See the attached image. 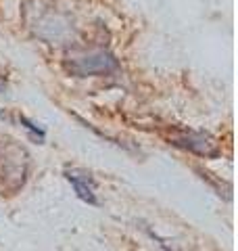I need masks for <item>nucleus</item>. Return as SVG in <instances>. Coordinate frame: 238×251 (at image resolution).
I'll return each mask as SVG.
<instances>
[{
    "label": "nucleus",
    "mask_w": 238,
    "mask_h": 251,
    "mask_svg": "<svg viewBox=\"0 0 238 251\" xmlns=\"http://www.w3.org/2000/svg\"><path fill=\"white\" fill-rule=\"evenodd\" d=\"M169 140L180 149L194 153L198 157H217L221 153V149L217 145V140L207 132H194V130H180L173 132Z\"/></svg>",
    "instance_id": "4"
},
{
    "label": "nucleus",
    "mask_w": 238,
    "mask_h": 251,
    "mask_svg": "<svg viewBox=\"0 0 238 251\" xmlns=\"http://www.w3.org/2000/svg\"><path fill=\"white\" fill-rule=\"evenodd\" d=\"M65 69L75 77L88 75H109L119 69V61L113 52L105 49H90V50H73L67 54Z\"/></svg>",
    "instance_id": "3"
},
{
    "label": "nucleus",
    "mask_w": 238,
    "mask_h": 251,
    "mask_svg": "<svg viewBox=\"0 0 238 251\" xmlns=\"http://www.w3.org/2000/svg\"><path fill=\"white\" fill-rule=\"evenodd\" d=\"M23 17H25L27 27L34 31L38 38L44 42H65L73 34V25L71 19L63 11L54 9L46 0H27L25 9H23Z\"/></svg>",
    "instance_id": "1"
},
{
    "label": "nucleus",
    "mask_w": 238,
    "mask_h": 251,
    "mask_svg": "<svg viewBox=\"0 0 238 251\" xmlns=\"http://www.w3.org/2000/svg\"><path fill=\"white\" fill-rule=\"evenodd\" d=\"M65 178L67 182L73 186V191L79 199L88 205H98V197H96V186H94V180L90 178L88 172L84 170H65Z\"/></svg>",
    "instance_id": "5"
},
{
    "label": "nucleus",
    "mask_w": 238,
    "mask_h": 251,
    "mask_svg": "<svg viewBox=\"0 0 238 251\" xmlns=\"http://www.w3.org/2000/svg\"><path fill=\"white\" fill-rule=\"evenodd\" d=\"M29 174V153L11 136H0V193H19Z\"/></svg>",
    "instance_id": "2"
},
{
    "label": "nucleus",
    "mask_w": 238,
    "mask_h": 251,
    "mask_svg": "<svg viewBox=\"0 0 238 251\" xmlns=\"http://www.w3.org/2000/svg\"><path fill=\"white\" fill-rule=\"evenodd\" d=\"M19 122H21L23 126H25V128H27V130H29V132H31V134H34V136H38L40 140H42V138H44V130H42V128H38V126H36V124H31V122L27 120V117H25V115H21V117H19Z\"/></svg>",
    "instance_id": "6"
}]
</instances>
